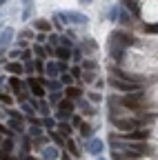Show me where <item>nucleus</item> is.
I'll use <instances>...</instances> for the list:
<instances>
[{"label":"nucleus","mask_w":158,"mask_h":160,"mask_svg":"<svg viewBox=\"0 0 158 160\" xmlns=\"http://www.w3.org/2000/svg\"><path fill=\"white\" fill-rule=\"evenodd\" d=\"M3 85H5V78H3V76H0V89H3Z\"/></svg>","instance_id":"55"},{"label":"nucleus","mask_w":158,"mask_h":160,"mask_svg":"<svg viewBox=\"0 0 158 160\" xmlns=\"http://www.w3.org/2000/svg\"><path fill=\"white\" fill-rule=\"evenodd\" d=\"M120 105H123V107H127V109H140V107L145 105V93H143V89L127 93V96L120 100Z\"/></svg>","instance_id":"3"},{"label":"nucleus","mask_w":158,"mask_h":160,"mask_svg":"<svg viewBox=\"0 0 158 160\" xmlns=\"http://www.w3.org/2000/svg\"><path fill=\"white\" fill-rule=\"evenodd\" d=\"M71 60H74V62H80V60H83V49H80V45H74V47H71Z\"/></svg>","instance_id":"24"},{"label":"nucleus","mask_w":158,"mask_h":160,"mask_svg":"<svg viewBox=\"0 0 158 160\" xmlns=\"http://www.w3.org/2000/svg\"><path fill=\"white\" fill-rule=\"evenodd\" d=\"M65 18H67V22H71V25H89V18L85 16V13H80V11H65Z\"/></svg>","instance_id":"7"},{"label":"nucleus","mask_w":158,"mask_h":160,"mask_svg":"<svg viewBox=\"0 0 158 160\" xmlns=\"http://www.w3.org/2000/svg\"><path fill=\"white\" fill-rule=\"evenodd\" d=\"M45 73L49 78H56L58 73H60V69H58V60H49V62L45 65Z\"/></svg>","instance_id":"17"},{"label":"nucleus","mask_w":158,"mask_h":160,"mask_svg":"<svg viewBox=\"0 0 158 160\" xmlns=\"http://www.w3.org/2000/svg\"><path fill=\"white\" fill-rule=\"evenodd\" d=\"M45 40H47V36H45L43 31H38V36H36V42H40V45H43Z\"/></svg>","instance_id":"49"},{"label":"nucleus","mask_w":158,"mask_h":160,"mask_svg":"<svg viewBox=\"0 0 158 160\" xmlns=\"http://www.w3.org/2000/svg\"><path fill=\"white\" fill-rule=\"evenodd\" d=\"M9 118H23V113H20V111H13V109H9Z\"/></svg>","instance_id":"53"},{"label":"nucleus","mask_w":158,"mask_h":160,"mask_svg":"<svg viewBox=\"0 0 158 160\" xmlns=\"http://www.w3.org/2000/svg\"><path fill=\"white\" fill-rule=\"evenodd\" d=\"M78 2H80V5H89V2H91V0H78Z\"/></svg>","instance_id":"54"},{"label":"nucleus","mask_w":158,"mask_h":160,"mask_svg":"<svg viewBox=\"0 0 158 160\" xmlns=\"http://www.w3.org/2000/svg\"><path fill=\"white\" fill-rule=\"evenodd\" d=\"M74 80H76V78H74L71 73H67V71H65V73H60V82H63V87H69V85H74Z\"/></svg>","instance_id":"27"},{"label":"nucleus","mask_w":158,"mask_h":160,"mask_svg":"<svg viewBox=\"0 0 158 160\" xmlns=\"http://www.w3.org/2000/svg\"><path fill=\"white\" fill-rule=\"evenodd\" d=\"M25 160H33V158H27V156H25Z\"/></svg>","instance_id":"59"},{"label":"nucleus","mask_w":158,"mask_h":160,"mask_svg":"<svg viewBox=\"0 0 158 160\" xmlns=\"http://www.w3.org/2000/svg\"><path fill=\"white\" fill-rule=\"evenodd\" d=\"M23 65H25V73H27V76H31V73L36 71V69H33V62H31V60H29V62H23Z\"/></svg>","instance_id":"42"},{"label":"nucleus","mask_w":158,"mask_h":160,"mask_svg":"<svg viewBox=\"0 0 158 160\" xmlns=\"http://www.w3.org/2000/svg\"><path fill=\"white\" fill-rule=\"evenodd\" d=\"M69 118H71V127H76V129L80 127V122H83V118H80V116H74V113H71Z\"/></svg>","instance_id":"41"},{"label":"nucleus","mask_w":158,"mask_h":160,"mask_svg":"<svg viewBox=\"0 0 158 160\" xmlns=\"http://www.w3.org/2000/svg\"><path fill=\"white\" fill-rule=\"evenodd\" d=\"M43 85H45V89H49V91H60V89H65V87H63V82H60V80H56V78L43 80Z\"/></svg>","instance_id":"16"},{"label":"nucleus","mask_w":158,"mask_h":160,"mask_svg":"<svg viewBox=\"0 0 158 160\" xmlns=\"http://www.w3.org/2000/svg\"><path fill=\"white\" fill-rule=\"evenodd\" d=\"M109 56L116 60L118 65H120L123 60H125V49H120V47H109Z\"/></svg>","instance_id":"18"},{"label":"nucleus","mask_w":158,"mask_h":160,"mask_svg":"<svg viewBox=\"0 0 158 160\" xmlns=\"http://www.w3.org/2000/svg\"><path fill=\"white\" fill-rule=\"evenodd\" d=\"M78 107H80V111H83V113H87V116H89V113H94V109L89 107L87 100H80V98H78Z\"/></svg>","instance_id":"28"},{"label":"nucleus","mask_w":158,"mask_h":160,"mask_svg":"<svg viewBox=\"0 0 158 160\" xmlns=\"http://www.w3.org/2000/svg\"><path fill=\"white\" fill-rule=\"evenodd\" d=\"M123 140H127V142H134V140H147L149 138V131L147 129H131L127 131L125 136H120Z\"/></svg>","instance_id":"9"},{"label":"nucleus","mask_w":158,"mask_h":160,"mask_svg":"<svg viewBox=\"0 0 158 160\" xmlns=\"http://www.w3.org/2000/svg\"><path fill=\"white\" fill-rule=\"evenodd\" d=\"M94 85H96V89H103V87H105V80L98 78V80H94Z\"/></svg>","instance_id":"52"},{"label":"nucleus","mask_w":158,"mask_h":160,"mask_svg":"<svg viewBox=\"0 0 158 160\" xmlns=\"http://www.w3.org/2000/svg\"><path fill=\"white\" fill-rule=\"evenodd\" d=\"M0 145H3V151H9V153H11V149H13V140H11V138L3 140V142H0Z\"/></svg>","instance_id":"36"},{"label":"nucleus","mask_w":158,"mask_h":160,"mask_svg":"<svg viewBox=\"0 0 158 160\" xmlns=\"http://www.w3.org/2000/svg\"><path fill=\"white\" fill-rule=\"evenodd\" d=\"M71 76H74L76 80H80V78H83V69H80V67H74V69H71Z\"/></svg>","instance_id":"44"},{"label":"nucleus","mask_w":158,"mask_h":160,"mask_svg":"<svg viewBox=\"0 0 158 160\" xmlns=\"http://www.w3.org/2000/svg\"><path fill=\"white\" fill-rule=\"evenodd\" d=\"M65 147L69 149V153H71V156H80V153H78V147H76L74 140H67V145H65Z\"/></svg>","instance_id":"34"},{"label":"nucleus","mask_w":158,"mask_h":160,"mask_svg":"<svg viewBox=\"0 0 158 160\" xmlns=\"http://www.w3.org/2000/svg\"><path fill=\"white\" fill-rule=\"evenodd\" d=\"M60 98H63L60 91H51V96H49V105H58V102H60Z\"/></svg>","instance_id":"32"},{"label":"nucleus","mask_w":158,"mask_h":160,"mask_svg":"<svg viewBox=\"0 0 158 160\" xmlns=\"http://www.w3.org/2000/svg\"><path fill=\"white\" fill-rule=\"evenodd\" d=\"M11 40H13V29H11V27L3 29V33H0V51H5V49L11 45Z\"/></svg>","instance_id":"11"},{"label":"nucleus","mask_w":158,"mask_h":160,"mask_svg":"<svg viewBox=\"0 0 158 160\" xmlns=\"http://www.w3.org/2000/svg\"><path fill=\"white\" fill-rule=\"evenodd\" d=\"M7 71H9L11 76H20V73L25 71V65L18 62V60H13V62H7Z\"/></svg>","instance_id":"15"},{"label":"nucleus","mask_w":158,"mask_h":160,"mask_svg":"<svg viewBox=\"0 0 158 160\" xmlns=\"http://www.w3.org/2000/svg\"><path fill=\"white\" fill-rule=\"evenodd\" d=\"M33 53H36V58H43V60H45L47 49H43V45H40V42H36V45H33Z\"/></svg>","instance_id":"29"},{"label":"nucleus","mask_w":158,"mask_h":160,"mask_svg":"<svg viewBox=\"0 0 158 160\" xmlns=\"http://www.w3.org/2000/svg\"><path fill=\"white\" fill-rule=\"evenodd\" d=\"M33 29L47 33V31H51V22H49V20H45V18H38V20H33Z\"/></svg>","instance_id":"14"},{"label":"nucleus","mask_w":158,"mask_h":160,"mask_svg":"<svg viewBox=\"0 0 158 160\" xmlns=\"http://www.w3.org/2000/svg\"><path fill=\"white\" fill-rule=\"evenodd\" d=\"M111 120H114V127L120 131H131L138 127V120H134V118H111Z\"/></svg>","instance_id":"6"},{"label":"nucleus","mask_w":158,"mask_h":160,"mask_svg":"<svg viewBox=\"0 0 158 160\" xmlns=\"http://www.w3.org/2000/svg\"><path fill=\"white\" fill-rule=\"evenodd\" d=\"M118 13H120V7H111V9H109V20H111V22H116V20H118Z\"/></svg>","instance_id":"37"},{"label":"nucleus","mask_w":158,"mask_h":160,"mask_svg":"<svg viewBox=\"0 0 158 160\" xmlns=\"http://www.w3.org/2000/svg\"><path fill=\"white\" fill-rule=\"evenodd\" d=\"M45 78H33V76H27V87L31 89V96L36 98H43L45 96V85H43Z\"/></svg>","instance_id":"5"},{"label":"nucleus","mask_w":158,"mask_h":160,"mask_svg":"<svg viewBox=\"0 0 158 160\" xmlns=\"http://www.w3.org/2000/svg\"><path fill=\"white\" fill-rule=\"evenodd\" d=\"M138 42L136 36H131L129 31L125 29H116L109 33V47H120V49H127V47H134Z\"/></svg>","instance_id":"1"},{"label":"nucleus","mask_w":158,"mask_h":160,"mask_svg":"<svg viewBox=\"0 0 158 160\" xmlns=\"http://www.w3.org/2000/svg\"><path fill=\"white\" fill-rule=\"evenodd\" d=\"M58 131H60V133H67V136H69V133L74 131V127H71V125H67V120H60V122H58Z\"/></svg>","instance_id":"26"},{"label":"nucleus","mask_w":158,"mask_h":160,"mask_svg":"<svg viewBox=\"0 0 158 160\" xmlns=\"http://www.w3.org/2000/svg\"><path fill=\"white\" fill-rule=\"evenodd\" d=\"M123 7L134 16V18H138V16H140V9H138V5L136 2H131V0H123Z\"/></svg>","instance_id":"19"},{"label":"nucleus","mask_w":158,"mask_h":160,"mask_svg":"<svg viewBox=\"0 0 158 160\" xmlns=\"http://www.w3.org/2000/svg\"><path fill=\"white\" fill-rule=\"evenodd\" d=\"M103 149H105V142H103L100 138H89V140H87V151H89L91 156H100Z\"/></svg>","instance_id":"10"},{"label":"nucleus","mask_w":158,"mask_h":160,"mask_svg":"<svg viewBox=\"0 0 158 160\" xmlns=\"http://www.w3.org/2000/svg\"><path fill=\"white\" fill-rule=\"evenodd\" d=\"M87 98L91 100V102H100V100H103V96H100V91H91V93H87Z\"/></svg>","instance_id":"38"},{"label":"nucleus","mask_w":158,"mask_h":160,"mask_svg":"<svg viewBox=\"0 0 158 160\" xmlns=\"http://www.w3.org/2000/svg\"><path fill=\"white\" fill-rule=\"evenodd\" d=\"M0 102L7 105V107H11V105H13V96H11V93H3V91H0Z\"/></svg>","instance_id":"30"},{"label":"nucleus","mask_w":158,"mask_h":160,"mask_svg":"<svg viewBox=\"0 0 158 160\" xmlns=\"http://www.w3.org/2000/svg\"><path fill=\"white\" fill-rule=\"evenodd\" d=\"M0 142H3V136H0Z\"/></svg>","instance_id":"60"},{"label":"nucleus","mask_w":158,"mask_h":160,"mask_svg":"<svg viewBox=\"0 0 158 160\" xmlns=\"http://www.w3.org/2000/svg\"><path fill=\"white\" fill-rule=\"evenodd\" d=\"M145 33H158V22H154V25H147V27H145Z\"/></svg>","instance_id":"43"},{"label":"nucleus","mask_w":158,"mask_h":160,"mask_svg":"<svg viewBox=\"0 0 158 160\" xmlns=\"http://www.w3.org/2000/svg\"><path fill=\"white\" fill-rule=\"evenodd\" d=\"M43 156H45V160H56V158H58V147H47V149H43Z\"/></svg>","instance_id":"23"},{"label":"nucleus","mask_w":158,"mask_h":160,"mask_svg":"<svg viewBox=\"0 0 158 160\" xmlns=\"http://www.w3.org/2000/svg\"><path fill=\"white\" fill-rule=\"evenodd\" d=\"M9 129L18 131V133H23L25 127H23V118H9Z\"/></svg>","instance_id":"20"},{"label":"nucleus","mask_w":158,"mask_h":160,"mask_svg":"<svg viewBox=\"0 0 158 160\" xmlns=\"http://www.w3.org/2000/svg\"><path fill=\"white\" fill-rule=\"evenodd\" d=\"M5 2H7V0H0V7H3V5H5Z\"/></svg>","instance_id":"57"},{"label":"nucleus","mask_w":158,"mask_h":160,"mask_svg":"<svg viewBox=\"0 0 158 160\" xmlns=\"http://www.w3.org/2000/svg\"><path fill=\"white\" fill-rule=\"evenodd\" d=\"M29 136H31V138H40V136H43V129H40V127H31V129H29Z\"/></svg>","instance_id":"40"},{"label":"nucleus","mask_w":158,"mask_h":160,"mask_svg":"<svg viewBox=\"0 0 158 160\" xmlns=\"http://www.w3.org/2000/svg\"><path fill=\"white\" fill-rule=\"evenodd\" d=\"M29 38H33V31H27V29H25V31L20 33V40H29Z\"/></svg>","instance_id":"47"},{"label":"nucleus","mask_w":158,"mask_h":160,"mask_svg":"<svg viewBox=\"0 0 158 160\" xmlns=\"http://www.w3.org/2000/svg\"><path fill=\"white\" fill-rule=\"evenodd\" d=\"M40 125H43V127H47V129H54V127H56V122H54V120H51L49 116H45V120H43Z\"/></svg>","instance_id":"39"},{"label":"nucleus","mask_w":158,"mask_h":160,"mask_svg":"<svg viewBox=\"0 0 158 160\" xmlns=\"http://www.w3.org/2000/svg\"><path fill=\"white\" fill-rule=\"evenodd\" d=\"M29 147H31V145H29V138L25 136V140H23V151L27 153V151H29Z\"/></svg>","instance_id":"51"},{"label":"nucleus","mask_w":158,"mask_h":160,"mask_svg":"<svg viewBox=\"0 0 158 160\" xmlns=\"http://www.w3.org/2000/svg\"><path fill=\"white\" fill-rule=\"evenodd\" d=\"M56 58H58V60H65V62H67V60L71 58V47L58 45V47H56Z\"/></svg>","instance_id":"13"},{"label":"nucleus","mask_w":158,"mask_h":160,"mask_svg":"<svg viewBox=\"0 0 158 160\" xmlns=\"http://www.w3.org/2000/svg\"><path fill=\"white\" fill-rule=\"evenodd\" d=\"M9 89H11L18 98H20V100L25 98V93H23V91H25V85H23V80L18 78V76H9ZM23 102H25V100H23Z\"/></svg>","instance_id":"8"},{"label":"nucleus","mask_w":158,"mask_h":160,"mask_svg":"<svg viewBox=\"0 0 158 160\" xmlns=\"http://www.w3.org/2000/svg\"><path fill=\"white\" fill-rule=\"evenodd\" d=\"M23 113H27L29 118H33V116H36V109H33L29 102H23Z\"/></svg>","instance_id":"33"},{"label":"nucleus","mask_w":158,"mask_h":160,"mask_svg":"<svg viewBox=\"0 0 158 160\" xmlns=\"http://www.w3.org/2000/svg\"><path fill=\"white\" fill-rule=\"evenodd\" d=\"M71 113H74V100L63 96V100L58 102V113H56V118H58V120H67Z\"/></svg>","instance_id":"4"},{"label":"nucleus","mask_w":158,"mask_h":160,"mask_svg":"<svg viewBox=\"0 0 158 160\" xmlns=\"http://www.w3.org/2000/svg\"><path fill=\"white\" fill-rule=\"evenodd\" d=\"M31 11H33V9H31V7H27V9H25V11H23V20H25V22H27V20H29V18H31Z\"/></svg>","instance_id":"45"},{"label":"nucleus","mask_w":158,"mask_h":160,"mask_svg":"<svg viewBox=\"0 0 158 160\" xmlns=\"http://www.w3.org/2000/svg\"><path fill=\"white\" fill-rule=\"evenodd\" d=\"M29 60H31V51L25 49V51H23V62H29Z\"/></svg>","instance_id":"48"},{"label":"nucleus","mask_w":158,"mask_h":160,"mask_svg":"<svg viewBox=\"0 0 158 160\" xmlns=\"http://www.w3.org/2000/svg\"><path fill=\"white\" fill-rule=\"evenodd\" d=\"M47 40H49V45H51V47H56L58 42H60V38H58V36H49Z\"/></svg>","instance_id":"46"},{"label":"nucleus","mask_w":158,"mask_h":160,"mask_svg":"<svg viewBox=\"0 0 158 160\" xmlns=\"http://www.w3.org/2000/svg\"><path fill=\"white\" fill-rule=\"evenodd\" d=\"M83 67H85L87 71H96V69H98V62L89 58V60H85V62H83Z\"/></svg>","instance_id":"31"},{"label":"nucleus","mask_w":158,"mask_h":160,"mask_svg":"<svg viewBox=\"0 0 158 160\" xmlns=\"http://www.w3.org/2000/svg\"><path fill=\"white\" fill-rule=\"evenodd\" d=\"M83 78L87 80V82H94V80H96V76H94L91 71H89V73H83Z\"/></svg>","instance_id":"50"},{"label":"nucleus","mask_w":158,"mask_h":160,"mask_svg":"<svg viewBox=\"0 0 158 160\" xmlns=\"http://www.w3.org/2000/svg\"><path fill=\"white\" fill-rule=\"evenodd\" d=\"M49 136H51V140L56 142V147H65L67 145V140H65V136H60V131H49Z\"/></svg>","instance_id":"21"},{"label":"nucleus","mask_w":158,"mask_h":160,"mask_svg":"<svg viewBox=\"0 0 158 160\" xmlns=\"http://www.w3.org/2000/svg\"><path fill=\"white\" fill-rule=\"evenodd\" d=\"M36 109L40 111V113H45V116L49 113V105H47V102H40V98H38V105H36Z\"/></svg>","instance_id":"35"},{"label":"nucleus","mask_w":158,"mask_h":160,"mask_svg":"<svg viewBox=\"0 0 158 160\" xmlns=\"http://www.w3.org/2000/svg\"><path fill=\"white\" fill-rule=\"evenodd\" d=\"M80 49H83V53H96L98 51V45H96V40L94 38H85L83 42H80Z\"/></svg>","instance_id":"12"},{"label":"nucleus","mask_w":158,"mask_h":160,"mask_svg":"<svg viewBox=\"0 0 158 160\" xmlns=\"http://www.w3.org/2000/svg\"><path fill=\"white\" fill-rule=\"evenodd\" d=\"M109 85L114 87V91H125V93H131V91H138V89H140V82L123 80V78H116V76L109 78Z\"/></svg>","instance_id":"2"},{"label":"nucleus","mask_w":158,"mask_h":160,"mask_svg":"<svg viewBox=\"0 0 158 160\" xmlns=\"http://www.w3.org/2000/svg\"><path fill=\"white\" fill-rule=\"evenodd\" d=\"M78 129H80V136H83L85 140H89V138L94 136V127L87 125V122H80V127H78Z\"/></svg>","instance_id":"22"},{"label":"nucleus","mask_w":158,"mask_h":160,"mask_svg":"<svg viewBox=\"0 0 158 160\" xmlns=\"http://www.w3.org/2000/svg\"><path fill=\"white\" fill-rule=\"evenodd\" d=\"M96 160H105V158H100V156H96Z\"/></svg>","instance_id":"58"},{"label":"nucleus","mask_w":158,"mask_h":160,"mask_svg":"<svg viewBox=\"0 0 158 160\" xmlns=\"http://www.w3.org/2000/svg\"><path fill=\"white\" fill-rule=\"evenodd\" d=\"M65 98H71V100H74V98H80V89H78V87H71V85L65 87Z\"/></svg>","instance_id":"25"},{"label":"nucleus","mask_w":158,"mask_h":160,"mask_svg":"<svg viewBox=\"0 0 158 160\" xmlns=\"http://www.w3.org/2000/svg\"><path fill=\"white\" fill-rule=\"evenodd\" d=\"M60 160H69V156H67V153H63V158H60Z\"/></svg>","instance_id":"56"}]
</instances>
